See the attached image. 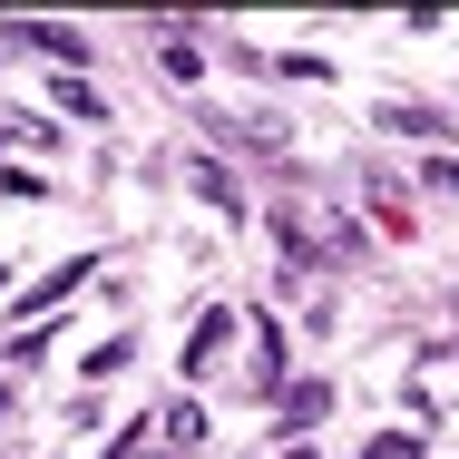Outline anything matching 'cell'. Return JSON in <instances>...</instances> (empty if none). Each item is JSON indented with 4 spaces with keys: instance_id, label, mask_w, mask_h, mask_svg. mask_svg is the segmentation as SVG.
<instances>
[{
    "instance_id": "6da1fadb",
    "label": "cell",
    "mask_w": 459,
    "mask_h": 459,
    "mask_svg": "<svg viewBox=\"0 0 459 459\" xmlns=\"http://www.w3.org/2000/svg\"><path fill=\"white\" fill-rule=\"evenodd\" d=\"M10 39H20V49H49V59H69V69L89 59V39H79V30H49V20H10Z\"/></svg>"
},
{
    "instance_id": "7a4b0ae2",
    "label": "cell",
    "mask_w": 459,
    "mask_h": 459,
    "mask_svg": "<svg viewBox=\"0 0 459 459\" xmlns=\"http://www.w3.org/2000/svg\"><path fill=\"white\" fill-rule=\"evenodd\" d=\"M225 333H235V313H195V333H186V371H215Z\"/></svg>"
},
{
    "instance_id": "3957f363",
    "label": "cell",
    "mask_w": 459,
    "mask_h": 459,
    "mask_svg": "<svg viewBox=\"0 0 459 459\" xmlns=\"http://www.w3.org/2000/svg\"><path fill=\"white\" fill-rule=\"evenodd\" d=\"M89 274H98L89 255H79V264H59V274H49V283H30V293H20V313H49V303H69V293H79V283H89Z\"/></svg>"
},
{
    "instance_id": "277c9868",
    "label": "cell",
    "mask_w": 459,
    "mask_h": 459,
    "mask_svg": "<svg viewBox=\"0 0 459 459\" xmlns=\"http://www.w3.org/2000/svg\"><path fill=\"white\" fill-rule=\"evenodd\" d=\"M195 440H205V411H195V401H177V411L157 420V450H195Z\"/></svg>"
},
{
    "instance_id": "5b68a950",
    "label": "cell",
    "mask_w": 459,
    "mask_h": 459,
    "mask_svg": "<svg viewBox=\"0 0 459 459\" xmlns=\"http://www.w3.org/2000/svg\"><path fill=\"white\" fill-rule=\"evenodd\" d=\"M283 411H293V420H323V411H333V391H323V381H293V391H283Z\"/></svg>"
},
{
    "instance_id": "8992f818",
    "label": "cell",
    "mask_w": 459,
    "mask_h": 459,
    "mask_svg": "<svg viewBox=\"0 0 459 459\" xmlns=\"http://www.w3.org/2000/svg\"><path fill=\"white\" fill-rule=\"evenodd\" d=\"M157 59H167V79H195V69H205V49H195L186 30H177V39H167V49H157Z\"/></svg>"
},
{
    "instance_id": "52a82bcc",
    "label": "cell",
    "mask_w": 459,
    "mask_h": 459,
    "mask_svg": "<svg viewBox=\"0 0 459 459\" xmlns=\"http://www.w3.org/2000/svg\"><path fill=\"white\" fill-rule=\"evenodd\" d=\"M362 459H420V440H411V430H381V440H371Z\"/></svg>"
},
{
    "instance_id": "ba28073f",
    "label": "cell",
    "mask_w": 459,
    "mask_h": 459,
    "mask_svg": "<svg viewBox=\"0 0 459 459\" xmlns=\"http://www.w3.org/2000/svg\"><path fill=\"white\" fill-rule=\"evenodd\" d=\"M0 283H10V274H0Z\"/></svg>"
}]
</instances>
